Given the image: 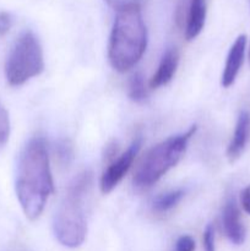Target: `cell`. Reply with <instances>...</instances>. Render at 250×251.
<instances>
[{"label": "cell", "instance_id": "e0dca14e", "mask_svg": "<svg viewBox=\"0 0 250 251\" xmlns=\"http://www.w3.org/2000/svg\"><path fill=\"white\" fill-rule=\"evenodd\" d=\"M203 250L205 251H215V229L211 225L206 227L203 232Z\"/></svg>", "mask_w": 250, "mask_h": 251}, {"label": "cell", "instance_id": "ac0fdd59", "mask_svg": "<svg viewBox=\"0 0 250 251\" xmlns=\"http://www.w3.org/2000/svg\"><path fill=\"white\" fill-rule=\"evenodd\" d=\"M12 16L9 12H0V37H4L12 27Z\"/></svg>", "mask_w": 250, "mask_h": 251}, {"label": "cell", "instance_id": "4fadbf2b", "mask_svg": "<svg viewBox=\"0 0 250 251\" xmlns=\"http://www.w3.org/2000/svg\"><path fill=\"white\" fill-rule=\"evenodd\" d=\"M127 96L135 103H145L149 98L146 85H145V76L141 71H136L130 77L127 83Z\"/></svg>", "mask_w": 250, "mask_h": 251}, {"label": "cell", "instance_id": "30bf717a", "mask_svg": "<svg viewBox=\"0 0 250 251\" xmlns=\"http://www.w3.org/2000/svg\"><path fill=\"white\" fill-rule=\"evenodd\" d=\"M207 14V0H190L184 17L185 38L193 41L199 36L205 26Z\"/></svg>", "mask_w": 250, "mask_h": 251}, {"label": "cell", "instance_id": "52a82bcc", "mask_svg": "<svg viewBox=\"0 0 250 251\" xmlns=\"http://www.w3.org/2000/svg\"><path fill=\"white\" fill-rule=\"evenodd\" d=\"M222 226L225 237L234 245H242L245 242L247 230L240 218V211L237 201L229 199L222 211Z\"/></svg>", "mask_w": 250, "mask_h": 251}, {"label": "cell", "instance_id": "6da1fadb", "mask_svg": "<svg viewBox=\"0 0 250 251\" xmlns=\"http://www.w3.org/2000/svg\"><path fill=\"white\" fill-rule=\"evenodd\" d=\"M17 200L29 221H36L43 212L49 196L54 193L47 144L43 137L29 140L22 150L15 181Z\"/></svg>", "mask_w": 250, "mask_h": 251}, {"label": "cell", "instance_id": "7a4b0ae2", "mask_svg": "<svg viewBox=\"0 0 250 251\" xmlns=\"http://www.w3.org/2000/svg\"><path fill=\"white\" fill-rule=\"evenodd\" d=\"M92 179L90 171L82 172L74 178L54 216V235L61 245L70 249L81 247L86 239L87 225L83 203L92 186Z\"/></svg>", "mask_w": 250, "mask_h": 251}, {"label": "cell", "instance_id": "8fae6325", "mask_svg": "<svg viewBox=\"0 0 250 251\" xmlns=\"http://www.w3.org/2000/svg\"><path fill=\"white\" fill-rule=\"evenodd\" d=\"M179 65V51L178 49L168 48L164 51L163 56H162L161 61H159L158 69L153 76L150 80V88L152 90H157V88L166 86L167 83L171 82L173 76L175 75V71Z\"/></svg>", "mask_w": 250, "mask_h": 251}, {"label": "cell", "instance_id": "9c48e42d", "mask_svg": "<svg viewBox=\"0 0 250 251\" xmlns=\"http://www.w3.org/2000/svg\"><path fill=\"white\" fill-rule=\"evenodd\" d=\"M250 139V114L245 110L239 113L234 134L227 149V158L230 163H234L239 159L244 152Z\"/></svg>", "mask_w": 250, "mask_h": 251}, {"label": "cell", "instance_id": "2e32d148", "mask_svg": "<svg viewBox=\"0 0 250 251\" xmlns=\"http://www.w3.org/2000/svg\"><path fill=\"white\" fill-rule=\"evenodd\" d=\"M175 251H195V240L190 235H181L175 243Z\"/></svg>", "mask_w": 250, "mask_h": 251}, {"label": "cell", "instance_id": "7402d4cb", "mask_svg": "<svg viewBox=\"0 0 250 251\" xmlns=\"http://www.w3.org/2000/svg\"><path fill=\"white\" fill-rule=\"evenodd\" d=\"M249 2H250V0H249Z\"/></svg>", "mask_w": 250, "mask_h": 251}, {"label": "cell", "instance_id": "5b68a950", "mask_svg": "<svg viewBox=\"0 0 250 251\" xmlns=\"http://www.w3.org/2000/svg\"><path fill=\"white\" fill-rule=\"evenodd\" d=\"M43 70V49L38 38L33 32H24L14 43L5 63V77L7 83L19 87L31 78L41 75Z\"/></svg>", "mask_w": 250, "mask_h": 251}, {"label": "cell", "instance_id": "ba28073f", "mask_svg": "<svg viewBox=\"0 0 250 251\" xmlns=\"http://www.w3.org/2000/svg\"><path fill=\"white\" fill-rule=\"evenodd\" d=\"M245 48H247V36L240 34L237 37L233 46L228 51L227 60H225V69H223L222 77H221V85L222 87L228 88L234 83L240 68L244 63Z\"/></svg>", "mask_w": 250, "mask_h": 251}, {"label": "cell", "instance_id": "5bb4252c", "mask_svg": "<svg viewBox=\"0 0 250 251\" xmlns=\"http://www.w3.org/2000/svg\"><path fill=\"white\" fill-rule=\"evenodd\" d=\"M104 1L108 6L117 11V14H119V12L136 11V10L141 11L142 5L146 0H104Z\"/></svg>", "mask_w": 250, "mask_h": 251}, {"label": "cell", "instance_id": "3957f363", "mask_svg": "<svg viewBox=\"0 0 250 251\" xmlns=\"http://www.w3.org/2000/svg\"><path fill=\"white\" fill-rule=\"evenodd\" d=\"M147 47V28L141 11L117 14L108 46V59L114 70H131L144 55Z\"/></svg>", "mask_w": 250, "mask_h": 251}, {"label": "cell", "instance_id": "9a60e30c", "mask_svg": "<svg viewBox=\"0 0 250 251\" xmlns=\"http://www.w3.org/2000/svg\"><path fill=\"white\" fill-rule=\"evenodd\" d=\"M10 137V118L4 105L0 103V149L6 145Z\"/></svg>", "mask_w": 250, "mask_h": 251}, {"label": "cell", "instance_id": "277c9868", "mask_svg": "<svg viewBox=\"0 0 250 251\" xmlns=\"http://www.w3.org/2000/svg\"><path fill=\"white\" fill-rule=\"evenodd\" d=\"M198 126L193 125L183 134L171 136L157 144L145 153L137 164L132 183L139 189L153 186L169 169L175 167L188 149V144L195 135Z\"/></svg>", "mask_w": 250, "mask_h": 251}, {"label": "cell", "instance_id": "44dd1931", "mask_svg": "<svg viewBox=\"0 0 250 251\" xmlns=\"http://www.w3.org/2000/svg\"><path fill=\"white\" fill-rule=\"evenodd\" d=\"M249 64H250V44H249Z\"/></svg>", "mask_w": 250, "mask_h": 251}, {"label": "cell", "instance_id": "7c38bea8", "mask_svg": "<svg viewBox=\"0 0 250 251\" xmlns=\"http://www.w3.org/2000/svg\"><path fill=\"white\" fill-rule=\"evenodd\" d=\"M185 195V191L178 189V190H172L169 193L162 194L158 198L154 199L153 203H152V210L153 212L159 213H166L173 210L176 205L181 201V199Z\"/></svg>", "mask_w": 250, "mask_h": 251}, {"label": "cell", "instance_id": "d6986e66", "mask_svg": "<svg viewBox=\"0 0 250 251\" xmlns=\"http://www.w3.org/2000/svg\"><path fill=\"white\" fill-rule=\"evenodd\" d=\"M240 205L243 210L250 215V185H248L240 194Z\"/></svg>", "mask_w": 250, "mask_h": 251}, {"label": "cell", "instance_id": "8992f818", "mask_svg": "<svg viewBox=\"0 0 250 251\" xmlns=\"http://www.w3.org/2000/svg\"><path fill=\"white\" fill-rule=\"evenodd\" d=\"M141 146L142 137L139 136L131 142V145L127 147V150L124 153L119 154V156L113 159L112 163L107 167V169L103 172L102 176H100V186L102 194L105 195V194L112 193L115 189V186L122 181L125 174L131 168L132 163H134Z\"/></svg>", "mask_w": 250, "mask_h": 251}, {"label": "cell", "instance_id": "ffe728a7", "mask_svg": "<svg viewBox=\"0 0 250 251\" xmlns=\"http://www.w3.org/2000/svg\"><path fill=\"white\" fill-rule=\"evenodd\" d=\"M58 154L61 159H64V161H68V158H71L73 152H71L70 145L66 144L65 141L61 142L60 145H58Z\"/></svg>", "mask_w": 250, "mask_h": 251}]
</instances>
